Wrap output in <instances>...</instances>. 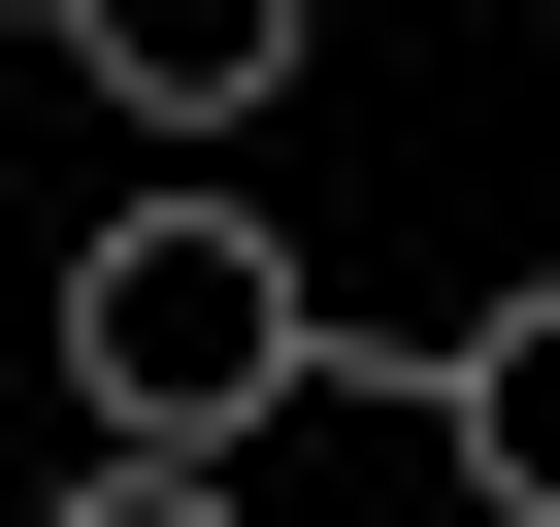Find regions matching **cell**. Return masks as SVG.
Instances as JSON below:
<instances>
[{"label": "cell", "mask_w": 560, "mask_h": 527, "mask_svg": "<svg viewBox=\"0 0 560 527\" xmlns=\"http://www.w3.org/2000/svg\"><path fill=\"white\" fill-rule=\"evenodd\" d=\"M34 330H67V429H100V461H264V429L330 396V297H298V231H264L231 165H165V198H100Z\"/></svg>", "instance_id": "6da1fadb"}, {"label": "cell", "mask_w": 560, "mask_h": 527, "mask_svg": "<svg viewBox=\"0 0 560 527\" xmlns=\"http://www.w3.org/2000/svg\"><path fill=\"white\" fill-rule=\"evenodd\" d=\"M396 396H429V461H462V527H560V264H527V297H462V330H429Z\"/></svg>", "instance_id": "7a4b0ae2"}, {"label": "cell", "mask_w": 560, "mask_h": 527, "mask_svg": "<svg viewBox=\"0 0 560 527\" xmlns=\"http://www.w3.org/2000/svg\"><path fill=\"white\" fill-rule=\"evenodd\" d=\"M34 34H67V67H100V99L165 132V165H198V132H264V99H298V0H34Z\"/></svg>", "instance_id": "3957f363"}, {"label": "cell", "mask_w": 560, "mask_h": 527, "mask_svg": "<svg viewBox=\"0 0 560 527\" xmlns=\"http://www.w3.org/2000/svg\"><path fill=\"white\" fill-rule=\"evenodd\" d=\"M67 527H231V461H67Z\"/></svg>", "instance_id": "277c9868"}]
</instances>
